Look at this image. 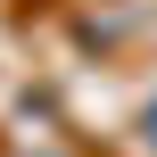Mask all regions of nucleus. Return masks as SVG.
Returning a JSON list of instances; mask_svg holds the SVG:
<instances>
[{
    "instance_id": "obj_1",
    "label": "nucleus",
    "mask_w": 157,
    "mask_h": 157,
    "mask_svg": "<svg viewBox=\"0 0 157 157\" xmlns=\"http://www.w3.org/2000/svg\"><path fill=\"white\" fill-rule=\"evenodd\" d=\"M149 124H157V116H149Z\"/></svg>"
}]
</instances>
